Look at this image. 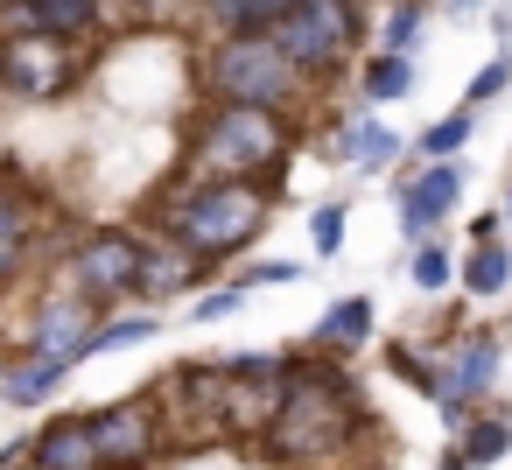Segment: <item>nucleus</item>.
<instances>
[{"label":"nucleus","mask_w":512,"mask_h":470,"mask_svg":"<svg viewBox=\"0 0 512 470\" xmlns=\"http://www.w3.org/2000/svg\"><path fill=\"white\" fill-rule=\"evenodd\" d=\"M295 274H302L295 260H246L232 288H281V281H295Z\"/></svg>","instance_id":"27"},{"label":"nucleus","mask_w":512,"mask_h":470,"mask_svg":"<svg viewBox=\"0 0 512 470\" xmlns=\"http://www.w3.org/2000/svg\"><path fill=\"white\" fill-rule=\"evenodd\" d=\"M505 85H512V50H498V57H491V64H484V71L470 78V106H484V99H498Z\"/></svg>","instance_id":"29"},{"label":"nucleus","mask_w":512,"mask_h":470,"mask_svg":"<svg viewBox=\"0 0 512 470\" xmlns=\"http://www.w3.org/2000/svg\"><path fill=\"white\" fill-rule=\"evenodd\" d=\"M71 50L64 36L50 29H0V85H8L15 99H50L71 85Z\"/></svg>","instance_id":"9"},{"label":"nucleus","mask_w":512,"mask_h":470,"mask_svg":"<svg viewBox=\"0 0 512 470\" xmlns=\"http://www.w3.org/2000/svg\"><path fill=\"white\" fill-rule=\"evenodd\" d=\"M274 218V197L267 183H246V176H197L169 211H162V232L183 239L197 260H239Z\"/></svg>","instance_id":"2"},{"label":"nucleus","mask_w":512,"mask_h":470,"mask_svg":"<svg viewBox=\"0 0 512 470\" xmlns=\"http://www.w3.org/2000/svg\"><path fill=\"white\" fill-rule=\"evenodd\" d=\"M36 456H43V470H106L92 414H50L36 428Z\"/></svg>","instance_id":"14"},{"label":"nucleus","mask_w":512,"mask_h":470,"mask_svg":"<svg viewBox=\"0 0 512 470\" xmlns=\"http://www.w3.org/2000/svg\"><path fill=\"white\" fill-rule=\"evenodd\" d=\"M99 309H106V302H92L85 288H71V295H50V302L36 309V337H29V351H36V358H71V365H78L85 337L106 323Z\"/></svg>","instance_id":"11"},{"label":"nucleus","mask_w":512,"mask_h":470,"mask_svg":"<svg viewBox=\"0 0 512 470\" xmlns=\"http://www.w3.org/2000/svg\"><path fill=\"white\" fill-rule=\"evenodd\" d=\"M92 435H99V456H106V470H148V463L169 449L155 393H127V400H106V407H92Z\"/></svg>","instance_id":"8"},{"label":"nucleus","mask_w":512,"mask_h":470,"mask_svg":"<svg viewBox=\"0 0 512 470\" xmlns=\"http://www.w3.org/2000/svg\"><path fill=\"white\" fill-rule=\"evenodd\" d=\"M204 85L211 99H232V106H288L309 78L295 71V57L274 43V29H225L218 50L204 57Z\"/></svg>","instance_id":"3"},{"label":"nucleus","mask_w":512,"mask_h":470,"mask_svg":"<svg viewBox=\"0 0 512 470\" xmlns=\"http://www.w3.org/2000/svg\"><path fill=\"white\" fill-rule=\"evenodd\" d=\"M463 141H470V106H463V113H449V120H435L428 134H414V148H421L428 162H456V155H463Z\"/></svg>","instance_id":"24"},{"label":"nucleus","mask_w":512,"mask_h":470,"mask_svg":"<svg viewBox=\"0 0 512 470\" xmlns=\"http://www.w3.org/2000/svg\"><path fill=\"white\" fill-rule=\"evenodd\" d=\"M71 379V358H22V365H8V372H0V386H8V400L15 407H36V400H50L57 386Z\"/></svg>","instance_id":"15"},{"label":"nucleus","mask_w":512,"mask_h":470,"mask_svg":"<svg viewBox=\"0 0 512 470\" xmlns=\"http://www.w3.org/2000/svg\"><path fill=\"white\" fill-rule=\"evenodd\" d=\"M225 365H232V372H246V379H288V372H295L288 358H267V351H232Z\"/></svg>","instance_id":"31"},{"label":"nucleus","mask_w":512,"mask_h":470,"mask_svg":"<svg viewBox=\"0 0 512 470\" xmlns=\"http://www.w3.org/2000/svg\"><path fill=\"white\" fill-rule=\"evenodd\" d=\"M190 155H197L204 176H246V183H260L288 155V120L274 106H232V99H218L197 120Z\"/></svg>","instance_id":"4"},{"label":"nucleus","mask_w":512,"mask_h":470,"mask_svg":"<svg viewBox=\"0 0 512 470\" xmlns=\"http://www.w3.org/2000/svg\"><path fill=\"white\" fill-rule=\"evenodd\" d=\"M141 260H148V239L134 232H92L85 246H71V281L92 295V302H127L141 295Z\"/></svg>","instance_id":"10"},{"label":"nucleus","mask_w":512,"mask_h":470,"mask_svg":"<svg viewBox=\"0 0 512 470\" xmlns=\"http://www.w3.org/2000/svg\"><path fill=\"white\" fill-rule=\"evenodd\" d=\"M435 365H442V393H435L442 428H449V435H463V428H470V400H484V393L498 386L505 351H498V337H491V330H463L456 344H442V351H435Z\"/></svg>","instance_id":"7"},{"label":"nucleus","mask_w":512,"mask_h":470,"mask_svg":"<svg viewBox=\"0 0 512 470\" xmlns=\"http://www.w3.org/2000/svg\"><path fill=\"white\" fill-rule=\"evenodd\" d=\"M505 281H512V253H505V246H477V253L463 260V288H470L477 302H498Z\"/></svg>","instance_id":"20"},{"label":"nucleus","mask_w":512,"mask_h":470,"mask_svg":"<svg viewBox=\"0 0 512 470\" xmlns=\"http://www.w3.org/2000/svg\"><path fill=\"white\" fill-rule=\"evenodd\" d=\"M407 274H414V288H421V295H442V288L456 281V260H449L442 246H414V260H407Z\"/></svg>","instance_id":"25"},{"label":"nucleus","mask_w":512,"mask_h":470,"mask_svg":"<svg viewBox=\"0 0 512 470\" xmlns=\"http://www.w3.org/2000/svg\"><path fill=\"white\" fill-rule=\"evenodd\" d=\"M295 8H302V0H246L232 29H274V22H281V15H295Z\"/></svg>","instance_id":"30"},{"label":"nucleus","mask_w":512,"mask_h":470,"mask_svg":"<svg viewBox=\"0 0 512 470\" xmlns=\"http://www.w3.org/2000/svg\"><path fill=\"white\" fill-rule=\"evenodd\" d=\"M155 407H162V435L176 456H197V449H218L232 435V372L225 365H176L169 379H155Z\"/></svg>","instance_id":"5"},{"label":"nucleus","mask_w":512,"mask_h":470,"mask_svg":"<svg viewBox=\"0 0 512 470\" xmlns=\"http://www.w3.org/2000/svg\"><path fill=\"white\" fill-rule=\"evenodd\" d=\"M36 22L50 36H85L99 22V0H36Z\"/></svg>","instance_id":"23"},{"label":"nucleus","mask_w":512,"mask_h":470,"mask_svg":"<svg viewBox=\"0 0 512 470\" xmlns=\"http://www.w3.org/2000/svg\"><path fill=\"white\" fill-rule=\"evenodd\" d=\"M330 155H337V162H358V169H386V162L400 155V134H393L386 120H351Z\"/></svg>","instance_id":"17"},{"label":"nucleus","mask_w":512,"mask_h":470,"mask_svg":"<svg viewBox=\"0 0 512 470\" xmlns=\"http://www.w3.org/2000/svg\"><path fill=\"white\" fill-rule=\"evenodd\" d=\"M505 218H512V197H505Z\"/></svg>","instance_id":"36"},{"label":"nucleus","mask_w":512,"mask_h":470,"mask_svg":"<svg viewBox=\"0 0 512 470\" xmlns=\"http://www.w3.org/2000/svg\"><path fill=\"white\" fill-rule=\"evenodd\" d=\"M414 36H421V15H414V8H393V15H386V50H393V57H407V50H414Z\"/></svg>","instance_id":"32"},{"label":"nucleus","mask_w":512,"mask_h":470,"mask_svg":"<svg viewBox=\"0 0 512 470\" xmlns=\"http://www.w3.org/2000/svg\"><path fill=\"white\" fill-rule=\"evenodd\" d=\"M204 8H211V15H225V22H239V8H246V0H204Z\"/></svg>","instance_id":"34"},{"label":"nucleus","mask_w":512,"mask_h":470,"mask_svg":"<svg viewBox=\"0 0 512 470\" xmlns=\"http://www.w3.org/2000/svg\"><path fill=\"white\" fill-rule=\"evenodd\" d=\"M0 470H43V456H36V435H29V442H8V449H0Z\"/></svg>","instance_id":"33"},{"label":"nucleus","mask_w":512,"mask_h":470,"mask_svg":"<svg viewBox=\"0 0 512 470\" xmlns=\"http://www.w3.org/2000/svg\"><path fill=\"white\" fill-rule=\"evenodd\" d=\"M456 197H463V169H456V162H428V169L400 190V232H407V239L442 232V218L456 211Z\"/></svg>","instance_id":"12"},{"label":"nucleus","mask_w":512,"mask_h":470,"mask_svg":"<svg viewBox=\"0 0 512 470\" xmlns=\"http://www.w3.org/2000/svg\"><path fill=\"white\" fill-rule=\"evenodd\" d=\"M365 337H372V295H344V302H330L323 323H316V344H323V351H358Z\"/></svg>","instance_id":"16"},{"label":"nucleus","mask_w":512,"mask_h":470,"mask_svg":"<svg viewBox=\"0 0 512 470\" xmlns=\"http://www.w3.org/2000/svg\"><path fill=\"white\" fill-rule=\"evenodd\" d=\"M358 36H365L358 0H302L295 15L274 22V43L295 57L302 78H330V71H344V57L358 50Z\"/></svg>","instance_id":"6"},{"label":"nucleus","mask_w":512,"mask_h":470,"mask_svg":"<svg viewBox=\"0 0 512 470\" xmlns=\"http://www.w3.org/2000/svg\"><path fill=\"white\" fill-rule=\"evenodd\" d=\"M365 435H372V414H365L358 386L344 379V365L316 358V365H295V379L281 386V414L260 435V456L281 470H316V463L351 456Z\"/></svg>","instance_id":"1"},{"label":"nucleus","mask_w":512,"mask_h":470,"mask_svg":"<svg viewBox=\"0 0 512 470\" xmlns=\"http://www.w3.org/2000/svg\"><path fill=\"white\" fill-rule=\"evenodd\" d=\"M134 8H148V0H134Z\"/></svg>","instance_id":"37"},{"label":"nucleus","mask_w":512,"mask_h":470,"mask_svg":"<svg viewBox=\"0 0 512 470\" xmlns=\"http://www.w3.org/2000/svg\"><path fill=\"white\" fill-rule=\"evenodd\" d=\"M407 92H414V64L393 57V50H379V57L365 64V99H372V106H393V99H407Z\"/></svg>","instance_id":"21"},{"label":"nucleus","mask_w":512,"mask_h":470,"mask_svg":"<svg viewBox=\"0 0 512 470\" xmlns=\"http://www.w3.org/2000/svg\"><path fill=\"white\" fill-rule=\"evenodd\" d=\"M239 309H246V288H211L204 302H190V323H225Z\"/></svg>","instance_id":"28"},{"label":"nucleus","mask_w":512,"mask_h":470,"mask_svg":"<svg viewBox=\"0 0 512 470\" xmlns=\"http://www.w3.org/2000/svg\"><path fill=\"white\" fill-rule=\"evenodd\" d=\"M29 267V211L15 190H0V288Z\"/></svg>","instance_id":"18"},{"label":"nucleus","mask_w":512,"mask_h":470,"mask_svg":"<svg viewBox=\"0 0 512 470\" xmlns=\"http://www.w3.org/2000/svg\"><path fill=\"white\" fill-rule=\"evenodd\" d=\"M456 449H463L477 470H484V463H498V456L512 449V421H505V407H498V414H470V428L456 435Z\"/></svg>","instance_id":"19"},{"label":"nucleus","mask_w":512,"mask_h":470,"mask_svg":"<svg viewBox=\"0 0 512 470\" xmlns=\"http://www.w3.org/2000/svg\"><path fill=\"white\" fill-rule=\"evenodd\" d=\"M204 267H211V260H197L183 239H169V232H162V239H148L141 295H134V302H176L183 288H197V281H204Z\"/></svg>","instance_id":"13"},{"label":"nucleus","mask_w":512,"mask_h":470,"mask_svg":"<svg viewBox=\"0 0 512 470\" xmlns=\"http://www.w3.org/2000/svg\"><path fill=\"white\" fill-rule=\"evenodd\" d=\"M155 330H162L155 316H120V323H99V330L85 337V351H78V365H85V358H106V351H127V344H148Z\"/></svg>","instance_id":"22"},{"label":"nucleus","mask_w":512,"mask_h":470,"mask_svg":"<svg viewBox=\"0 0 512 470\" xmlns=\"http://www.w3.org/2000/svg\"><path fill=\"white\" fill-rule=\"evenodd\" d=\"M309 239H316L323 260H337V253H344V204H323V211L309 218Z\"/></svg>","instance_id":"26"},{"label":"nucleus","mask_w":512,"mask_h":470,"mask_svg":"<svg viewBox=\"0 0 512 470\" xmlns=\"http://www.w3.org/2000/svg\"><path fill=\"white\" fill-rule=\"evenodd\" d=\"M435 470H477V463H470V456H463V449H449V456H442V463H435Z\"/></svg>","instance_id":"35"}]
</instances>
